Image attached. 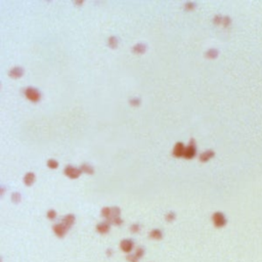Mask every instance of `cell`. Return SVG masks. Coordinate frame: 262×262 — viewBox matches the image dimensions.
Instances as JSON below:
<instances>
[{"mask_svg":"<svg viewBox=\"0 0 262 262\" xmlns=\"http://www.w3.org/2000/svg\"><path fill=\"white\" fill-rule=\"evenodd\" d=\"M24 182H25V184L28 185V187L32 185L34 182H35V174H34L33 172H28L24 177Z\"/></svg>","mask_w":262,"mask_h":262,"instance_id":"obj_12","label":"cell"},{"mask_svg":"<svg viewBox=\"0 0 262 262\" xmlns=\"http://www.w3.org/2000/svg\"><path fill=\"white\" fill-rule=\"evenodd\" d=\"M53 232H54L55 236H58V238H64L65 236H66V233L68 232V227H66L63 223H58V224H54L53 225Z\"/></svg>","mask_w":262,"mask_h":262,"instance_id":"obj_5","label":"cell"},{"mask_svg":"<svg viewBox=\"0 0 262 262\" xmlns=\"http://www.w3.org/2000/svg\"><path fill=\"white\" fill-rule=\"evenodd\" d=\"M214 155H215V153H214L213 151L211 150H208L206 152H204V153H202L201 155H200V161L205 163L207 161H209V160L211 159V158L214 157Z\"/></svg>","mask_w":262,"mask_h":262,"instance_id":"obj_10","label":"cell"},{"mask_svg":"<svg viewBox=\"0 0 262 262\" xmlns=\"http://www.w3.org/2000/svg\"><path fill=\"white\" fill-rule=\"evenodd\" d=\"M150 238L153 239V240H161L163 238V233L160 229H153L152 232H150Z\"/></svg>","mask_w":262,"mask_h":262,"instance_id":"obj_13","label":"cell"},{"mask_svg":"<svg viewBox=\"0 0 262 262\" xmlns=\"http://www.w3.org/2000/svg\"><path fill=\"white\" fill-rule=\"evenodd\" d=\"M109 45H110V47H112V48H116V47L118 46V39L116 37H114V36L110 37L109 38Z\"/></svg>","mask_w":262,"mask_h":262,"instance_id":"obj_17","label":"cell"},{"mask_svg":"<svg viewBox=\"0 0 262 262\" xmlns=\"http://www.w3.org/2000/svg\"><path fill=\"white\" fill-rule=\"evenodd\" d=\"M135 255L137 256L139 259L142 257L143 255H145V248L143 247H138L136 250H135Z\"/></svg>","mask_w":262,"mask_h":262,"instance_id":"obj_23","label":"cell"},{"mask_svg":"<svg viewBox=\"0 0 262 262\" xmlns=\"http://www.w3.org/2000/svg\"><path fill=\"white\" fill-rule=\"evenodd\" d=\"M146 49V46L143 43H137L136 45H134L132 47V51L135 52V53H143L145 51Z\"/></svg>","mask_w":262,"mask_h":262,"instance_id":"obj_15","label":"cell"},{"mask_svg":"<svg viewBox=\"0 0 262 262\" xmlns=\"http://www.w3.org/2000/svg\"><path fill=\"white\" fill-rule=\"evenodd\" d=\"M82 173L81 169H78L76 167H73L71 165H68L66 168H65V174L71 179H76L80 176V174Z\"/></svg>","mask_w":262,"mask_h":262,"instance_id":"obj_3","label":"cell"},{"mask_svg":"<svg viewBox=\"0 0 262 262\" xmlns=\"http://www.w3.org/2000/svg\"><path fill=\"white\" fill-rule=\"evenodd\" d=\"M120 213H121V210L119 207H112L111 208V217L107 220H110V219H113V218H116V217H120Z\"/></svg>","mask_w":262,"mask_h":262,"instance_id":"obj_16","label":"cell"},{"mask_svg":"<svg viewBox=\"0 0 262 262\" xmlns=\"http://www.w3.org/2000/svg\"><path fill=\"white\" fill-rule=\"evenodd\" d=\"M101 215H103V217H106L107 219H109L111 217V208H109V207L103 208V210H101Z\"/></svg>","mask_w":262,"mask_h":262,"instance_id":"obj_18","label":"cell"},{"mask_svg":"<svg viewBox=\"0 0 262 262\" xmlns=\"http://www.w3.org/2000/svg\"><path fill=\"white\" fill-rule=\"evenodd\" d=\"M55 217H56V212L54 210H49L47 212V218L50 219V220H53Z\"/></svg>","mask_w":262,"mask_h":262,"instance_id":"obj_26","label":"cell"},{"mask_svg":"<svg viewBox=\"0 0 262 262\" xmlns=\"http://www.w3.org/2000/svg\"><path fill=\"white\" fill-rule=\"evenodd\" d=\"M80 169H81V171H82V172L87 173V174H93L94 173L93 167L88 165L87 163H83V164L80 166Z\"/></svg>","mask_w":262,"mask_h":262,"instance_id":"obj_14","label":"cell"},{"mask_svg":"<svg viewBox=\"0 0 262 262\" xmlns=\"http://www.w3.org/2000/svg\"><path fill=\"white\" fill-rule=\"evenodd\" d=\"M195 6H196L195 2H187V3L184 4V7L187 8V9H193V8H195Z\"/></svg>","mask_w":262,"mask_h":262,"instance_id":"obj_28","label":"cell"},{"mask_svg":"<svg viewBox=\"0 0 262 262\" xmlns=\"http://www.w3.org/2000/svg\"><path fill=\"white\" fill-rule=\"evenodd\" d=\"M75 222V216L73 214H68V215L64 216L63 217V220H61V223H63L65 226L70 229Z\"/></svg>","mask_w":262,"mask_h":262,"instance_id":"obj_9","label":"cell"},{"mask_svg":"<svg viewBox=\"0 0 262 262\" xmlns=\"http://www.w3.org/2000/svg\"><path fill=\"white\" fill-rule=\"evenodd\" d=\"M11 200H12L13 203L18 204V203H19V201H21V194L19 193H12V195H11Z\"/></svg>","mask_w":262,"mask_h":262,"instance_id":"obj_21","label":"cell"},{"mask_svg":"<svg viewBox=\"0 0 262 262\" xmlns=\"http://www.w3.org/2000/svg\"><path fill=\"white\" fill-rule=\"evenodd\" d=\"M196 152H197V148H196V145H195V140L191 138L190 143L188 145L187 148H185L183 157L185 158V159H193V158L196 156Z\"/></svg>","mask_w":262,"mask_h":262,"instance_id":"obj_4","label":"cell"},{"mask_svg":"<svg viewBox=\"0 0 262 262\" xmlns=\"http://www.w3.org/2000/svg\"><path fill=\"white\" fill-rule=\"evenodd\" d=\"M184 145L182 142H177L175 146L173 148V156L176 157V158H180V157H183V154H184Z\"/></svg>","mask_w":262,"mask_h":262,"instance_id":"obj_8","label":"cell"},{"mask_svg":"<svg viewBox=\"0 0 262 262\" xmlns=\"http://www.w3.org/2000/svg\"><path fill=\"white\" fill-rule=\"evenodd\" d=\"M126 259H127L128 262H138L139 260V258L135 254H128L126 256Z\"/></svg>","mask_w":262,"mask_h":262,"instance_id":"obj_22","label":"cell"},{"mask_svg":"<svg viewBox=\"0 0 262 262\" xmlns=\"http://www.w3.org/2000/svg\"><path fill=\"white\" fill-rule=\"evenodd\" d=\"M140 230V225L139 224H137V223H135V224H132L131 226H130V232H138Z\"/></svg>","mask_w":262,"mask_h":262,"instance_id":"obj_25","label":"cell"},{"mask_svg":"<svg viewBox=\"0 0 262 262\" xmlns=\"http://www.w3.org/2000/svg\"><path fill=\"white\" fill-rule=\"evenodd\" d=\"M213 223L216 227H223L226 224V218L222 212H215L212 215Z\"/></svg>","mask_w":262,"mask_h":262,"instance_id":"obj_1","label":"cell"},{"mask_svg":"<svg viewBox=\"0 0 262 262\" xmlns=\"http://www.w3.org/2000/svg\"><path fill=\"white\" fill-rule=\"evenodd\" d=\"M25 95L27 96L28 100H30L32 101H38L41 97L40 92L38 91V89L33 88V87H28V88L25 90Z\"/></svg>","mask_w":262,"mask_h":262,"instance_id":"obj_2","label":"cell"},{"mask_svg":"<svg viewBox=\"0 0 262 262\" xmlns=\"http://www.w3.org/2000/svg\"><path fill=\"white\" fill-rule=\"evenodd\" d=\"M47 166H48L50 169H56L58 167V161H55V160L50 159L47 161Z\"/></svg>","mask_w":262,"mask_h":262,"instance_id":"obj_19","label":"cell"},{"mask_svg":"<svg viewBox=\"0 0 262 262\" xmlns=\"http://www.w3.org/2000/svg\"><path fill=\"white\" fill-rule=\"evenodd\" d=\"M129 103H130L131 106L136 107V106H138L140 103V100H139V98H137V97H134V98H131V100H129Z\"/></svg>","mask_w":262,"mask_h":262,"instance_id":"obj_27","label":"cell"},{"mask_svg":"<svg viewBox=\"0 0 262 262\" xmlns=\"http://www.w3.org/2000/svg\"><path fill=\"white\" fill-rule=\"evenodd\" d=\"M134 243L133 241L128 240V239H125V240L121 241L120 243V249L122 250L124 253H130L133 249Z\"/></svg>","mask_w":262,"mask_h":262,"instance_id":"obj_6","label":"cell"},{"mask_svg":"<svg viewBox=\"0 0 262 262\" xmlns=\"http://www.w3.org/2000/svg\"><path fill=\"white\" fill-rule=\"evenodd\" d=\"M24 74V70L21 67H15L9 71V76L12 78H19Z\"/></svg>","mask_w":262,"mask_h":262,"instance_id":"obj_11","label":"cell"},{"mask_svg":"<svg viewBox=\"0 0 262 262\" xmlns=\"http://www.w3.org/2000/svg\"><path fill=\"white\" fill-rule=\"evenodd\" d=\"M110 227H111V223L106 220L96 225V232L101 233V235H105V233H108L110 232Z\"/></svg>","mask_w":262,"mask_h":262,"instance_id":"obj_7","label":"cell"},{"mask_svg":"<svg viewBox=\"0 0 262 262\" xmlns=\"http://www.w3.org/2000/svg\"><path fill=\"white\" fill-rule=\"evenodd\" d=\"M218 54V51L216 49H210L208 50L206 53V56H208L209 58H215Z\"/></svg>","mask_w":262,"mask_h":262,"instance_id":"obj_20","label":"cell"},{"mask_svg":"<svg viewBox=\"0 0 262 262\" xmlns=\"http://www.w3.org/2000/svg\"><path fill=\"white\" fill-rule=\"evenodd\" d=\"M175 217H176V214L174 212H168L167 214H166V216H165L166 220H167L168 222L173 221L174 219H175Z\"/></svg>","mask_w":262,"mask_h":262,"instance_id":"obj_24","label":"cell"},{"mask_svg":"<svg viewBox=\"0 0 262 262\" xmlns=\"http://www.w3.org/2000/svg\"><path fill=\"white\" fill-rule=\"evenodd\" d=\"M107 254H108V256H112V250L109 249L108 251H107Z\"/></svg>","mask_w":262,"mask_h":262,"instance_id":"obj_29","label":"cell"}]
</instances>
